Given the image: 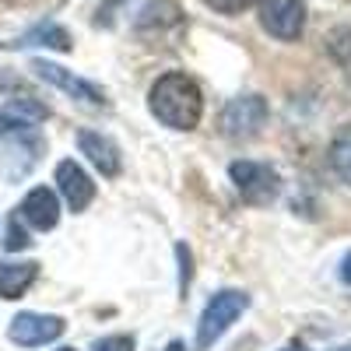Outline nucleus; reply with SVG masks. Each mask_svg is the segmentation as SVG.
<instances>
[{
    "mask_svg": "<svg viewBox=\"0 0 351 351\" xmlns=\"http://www.w3.org/2000/svg\"><path fill=\"white\" fill-rule=\"evenodd\" d=\"M64 334V319L60 316H43V313H18L8 327V337L21 348H39L49 344Z\"/></svg>",
    "mask_w": 351,
    "mask_h": 351,
    "instance_id": "obj_6",
    "label": "nucleus"
},
{
    "mask_svg": "<svg viewBox=\"0 0 351 351\" xmlns=\"http://www.w3.org/2000/svg\"><path fill=\"white\" fill-rule=\"evenodd\" d=\"M341 278H344V285H351V253L341 260Z\"/></svg>",
    "mask_w": 351,
    "mask_h": 351,
    "instance_id": "obj_17",
    "label": "nucleus"
},
{
    "mask_svg": "<svg viewBox=\"0 0 351 351\" xmlns=\"http://www.w3.org/2000/svg\"><path fill=\"white\" fill-rule=\"evenodd\" d=\"M60 351H74V348H60Z\"/></svg>",
    "mask_w": 351,
    "mask_h": 351,
    "instance_id": "obj_20",
    "label": "nucleus"
},
{
    "mask_svg": "<svg viewBox=\"0 0 351 351\" xmlns=\"http://www.w3.org/2000/svg\"><path fill=\"white\" fill-rule=\"evenodd\" d=\"M95 351H134V337H127V334L102 337V341L95 344Z\"/></svg>",
    "mask_w": 351,
    "mask_h": 351,
    "instance_id": "obj_14",
    "label": "nucleus"
},
{
    "mask_svg": "<svg viewBox=\"0 0 351 351\" xmlns=\"http://www.w3.org/2000/svg\"><path fill=\"white\" fill-rule=\"evenodd\" d=\"M25 246H28V236H25V232L18 228V218H14V221H11V228H8L4 250H11V253H14V250H25Z\"/></svg>",
    "mask_w": 351,
    "mask_h": 351,
    "instance_id": "obj_16",
    "label": "nucleus"
},
{
    "mask_svg": "<svg viewBox=\"0 0 351 351\" xmlns=\"http://www.w3.org/2000/svg\"><path fill=\"white\" fill-rule=\"evenodd\" d=\"M32 71H36L43 81H49L53 88H60V92H67L71 99L84 102V106H106V95L99 92V88H95L92 81H84V77H77V74L64 71L60 64H49V60H32Z\"/></svg>",
    "mask_w": 351,
    "mask_h": 351,
    "instance_id": "obj_7",
    "label": "nucleus"
},
{
    "mask_svg": "<svg viewBox=\"0 0 351 351\" xmlns=\"http://www.w3.org/2000/svg\"><path fill=\"white\" fill-rule=\"evenodd\" d=\"M39 274V263L25 260V263H11V260H0V299H21L28 285L36 281Z\"/></svg>",
    "mask_w": 351,
    "mask_h": 351,
    "instance_id": "obj_11",
    "label": "nucleus"
},
{
    "mask_svg": "<svg viewBox=\"0 0 351 351\" xmlns=\"http://www.w3.org/2000/svg\"><path fill=\"white\" fill-rule=\"evenodd\" d=\"M208 8H215L218 14H239V11H246L253 0H204Z\"/></svg>",
    "mask_w": 351,
    "mask_h": 351,
    "instance_id": "obj_15",
    "label": "nucleus"
},
{
    "mask_svg": "<svg viewBox=\"0 0 351 351\" xmlns=\"http://www.w3.org/2000/svg\"><path fill=\"white\" fill-rule=\"evenodd\" d=\"M148 106H152L155 120L172 127V130H193L200 123V112H204L200 88L186 74H165V77H158L155 88H152V95H148Z\"/></svg>",
    "mask_w": 351,
    "mask_h": 351,
    "instance_id": "obj_1",
    "label": "nucleus"
},
{
    "mask_svg": "<svg viewBox=\"0 0 351 351\" xmlns=\"http://www.w3.org/2000/svg\"><path fill=\"white\" fill-rule=\"evenodd\" d=\"M228 176H232V183H236V190L243 193V200L256 204V208L271 204L281 190L278 172L271 165H263V162H232Z\"/></svg>",
    "mask_w": 351,
    "mask_h": 351,
    "instance_id": "obj_3",
    "label": "nucleus"
},
{
    "mask_svg": "<svg viewBox=\"0 0 351 351\" xmlns=\"http://www.w3.org/2000/svg\"><path fill=\"white\" fill-rule=\"evenodd\" d=\"M46 106L32 102V99H14L0 109V134L4 130H25V127H36L39 120H46Z\"/></svg>",
    "mask_w": 351,
    "mask_h": 351,
    "instance_id": "obj_12",
    "label": "nucleus"
},
{
    "mask_svg": "<svg viewBox=\"0 0 351 351\" xmlns=\"http://www.w3.org/2000/svg\"><path fill=\"white\" fill-rule=\"evenodd\" d=\"M263 123H267V102L260 95L232 99L221 112V130L228 137H253V134H260Z\"/></svg>",
    "mask_w": 351,
    "mask_h": 351,
    "instance_id": "obj_5",
    "label": "nucleus"
},
{
    "mask_svg": "<svg viewBox=\"0 0 351 351\" xmlns=\"http://www.w3.org/2000/svg\"><path fill=\"white\" fill-rule=\"evenodd\" d=\"M56 186H60L64 200L71 204V211H84L95 197V183L88 180V172L77 165V162H60L56 165Z\"/></svg>",
    "mask_w": 351,
    "mask_h": 351,
    "instance_id": "obj_8",
    "label": "nucleus"
},
{
    "mask_svg": "<svg viewBox=\"0 0 351 351\" xmlns=\"http://www.w3.org/2000/svg\"><path fill=\"white\" fill-rule=\"evenodd\" d=\"M285 351H306V348H302V344H288Z\"/></svg>",
    "mask_w": 351,
    "mask_h": 351,
    "instance_id": "obj_19",
    "label": "nucleus"
},
{
    "mask_svg": "<svg viewBox=\"0 0 351 351\" xmlns=\"http://www.w3.org/2000/svg\"><path fill=\"white\" fill-rule=\"evenodd\" d=\"M330 165L344 183H351V127H344L330 144Z\"/></svg>",
    "mask_w": 351,
    "mask_h": 351,
    "instance_id": "obj_13",
    "label": "nucleus"
},
{
    "mask_svg": "<svg viewBox=\"0 0 351 351\" xmlns=\"http://www.w3.org/2000/svg\"><path fill=\"white\" fill-rule=\"evenodd\" d=\"M260 25L281 43H291L306 28L302 0H260Z\"/></svg>",
    "mask_w": 351,
    "mask_h": 351,
    "instance_id": "obj_4",
    "label": "nucleus"
},
{
    "mask_svg": "<svg viewBox=\"0 0 351 351\" xmlns=\"http://www.w3.org/2000/svg\"><path fill=\"white\" fill-rule=\"evenodd\" d=\"M165 351H183V344H180V341H172V344H169Z\"/></svg>",
    "mask_w": 351,
    "mask_h": 351,
    "instance_id": "obj_18",
    "label": "nucleus"
},
{
    "mask_svg": "<svg viewBox=\"0 0 351 351\" xmlns=\"http://www.w3.org/2000/svg\"><path fill=\"white\" fill-rule=\"evenodd\" d=\"M77 144H81V155H88V162H92L102 176H116L120 172V152H116V144L95 130H81L77 134Z\"/></svg>",
    "mask_w": 351,
    "mask_h": 351,
    "instance_id": "obj_10",
    "label": "nucleus"
},
{
    "mask_svg": "<svg viewBox=\"0 0 351 351\" xmlns=\"http://www.w3.org/2000/svg\"><path fill=\"white\" fill-rule=\"evenodd\" d=\"M337 351H351V348H337Z\"/></svg>",
    "mask_w": 351,
    "mask_h": 351,
    "instance_id": "obj_21",
    "label": "nucleus"
},
{
    "mask_svg": "<svg viewBox=\"0 0 351 351\" xmlns=\"http://www.w3.org/2000/svg\"><path fill=\"white\" fill-rule=\"evenodd\" d=\"M246 306H250V299L243 295V291H236V288L218 291V295L204 306V316H200V324H197V351H208L246 313Z\"/></svg>",
    "mask_w": 351,
    "mask_h": 351,
    "instance_id": "obj_2",
    "label": "nucleus"
},
{
    "mask_svg": "<svg viewBox=\"0 0 351 351\" xmlns=\"http://www.w3.org/2000/svg\"><path fill=\"white\" fill-rule=\"evenodd\" d=\"M18 215H21V221H28L32 228H39V232H49L56 221H60V200H56V193H53V190H46V186H36L32 193H28V197L21 200Z\"/></svg>",
    "mask_w": 351,
    "mask_h": 351,
    "instance_id": "obj_9",
    "label": "nucleus"
}]
</instances>
